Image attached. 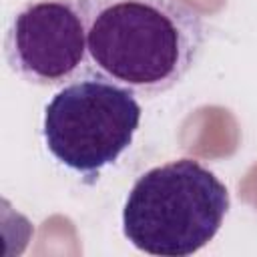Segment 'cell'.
<instances>
[{"instance_id": "3", "label": "cell", "mask_w": 257, "mask_h": 257, "mask_svg": "<svg viewBox=\"0 0 257 257\" xmlns=\"http://www.w3.org/2000/svg\"><path fill=\"white\" fill-rule=\"evenodd\" d=\"M141 112L131 88L102 74L74 78L44 108V145L60 165L94 181L131 147Z\"/></svg>"}, {"instance_id": "4", "label": "cell", "mask_w": 257, "mask_h": 257, "mask_svg": "<svg viewBox=\"0 0 257 257\" xmlns=\"http://www.w3.org/2000/svg\"><path fill=\"white\" fill-rule=\"evenodd\" d=\"M4 54L26 82L56 86L74 80L88 64L86 26L78 0H36L12 18Z\"/></svg>"}, {"instance_id": "1", "label": "cell", "mask_w": 257, "mask_h": 257, "mask_svg": "<svg viewBox=\"0 0 257 257\" xmlns=\"http://www.w3.org/2000/svg\"><path fill=\"white\" fill-rule=\"evenodd\" d=\"M78 6L90 68L135 94L171 90L203 50V18L183 0H78Z\"/></svg>"}, {"instance_id": "2", "label": "cell", "mask_w": 257, "mask_h": 257, "mask_svg": "<svg viewBox=\"0 0 257 257\" xmlns=\"http://www.w3.org/2000/svg\"><path fill=\"white\" fill-rule=\"evenodd\" d=\"M229 191L195 159H179L143 173L122 207V233L143 253L187 257L219 233Z\"/></svg>"}]
</instances>
